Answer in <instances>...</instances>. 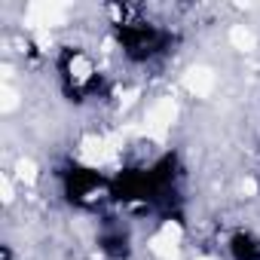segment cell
<instances>
[{
	"label": "cell",
	"instance_id": "6da1fadb",
	"mask_svg": "<svg viewBox=\"0 0 260 260\" xmlns=\"http://www.w3.org/2000/svg\"><path fill=\"white\" fill-rule=\"evenodd\" d=\"M110 205L132 214H156L181 220L184 211V162L178 150H162L150 162L122 166L110 175Z\"/></svg>",
	"mask_w": 260,
	"mask_h": 260
},
{
	"label": "cell",
	"instance_id": "7a4b0ae2",
	"mask_svg": "<svg viewBox=\"0 0 260 260\" xmlns=\"http://www.w3.org/2000/svg\"><path fill=\"white\" fill-rule=\"evenodd\" d=\"M107 16L113 46L132 68H153L181 46V34L172 25L144 16L141 7H107Z\"/></svg>",
	"mask_w": 260,
	"mask_h": 260
},
{
	"label": "cell",
	"instance_id": "3957f363",
	"mask_svg": "<svg viewBox=\"0 0 260 260\" xmlns=\"http://www.w3.org/2000/svg\"><path fill=\"white\" fill-rule=\"evenodd\" d=\"M55 187L58 199L74 211H101V205L110 202V175L83 159L55 166Z\"/></svg>",
	"mask_w": 260,
	"mask_h": 260
},
{
	"label": "cell",
	"instance_id": "277c9868",
	"mask_svg": "<svg viewBox=\"0 0 260 260\" xmlns=\"http://www.w3.org/2000/svg\"><path fill=\"white\" fill-rule=\"evenodd\" d=\"M55 80L61 95L71 104H89L104 95V74L98 61L83 46H58L55 52Z\"/></svg>",
	"mask_w": 260,
	"mask_h": 260
},
{
	"label": "cell",
	"instance_id": "5b68a950",
	"mask_svg": "<svg viewBox=\"0 0 260 260\" xmlns=\"http://www.w3.org/2000/svg\"><path fill=\"white\" fill-rule=\"evenodd\" d=\"M95 245L107 260H132V254H135L132 230H128L119 217H110V220L101 223V230L95 236Z\"/></svg>",
	"mask_w": 260,
	"mask_h": 260
},
{
	"label": "cell",
	"instance_id": "8992f818",
	"mask_svg": "<svg viewBox=\"0 0 260 260\" xmlns=\"http://www.w3.org/2000/svg\"><path fill=\"white\" fill-rule=\"evenodd\" d=\"M226 260H260V233L251 226H236L223 239Z\"/></svg>",
	"mask_w": 260,
	"mask_h": 260
},
{
	"label": "cell",
	"instance_id": "52a82bcc",
	"mask_svg": "<svg viewBox=\"0 0 260 260\" xmlns=\"http://www.w3.org/2000/svg\"><path fill=\"white\" fill-rule=\"evenodd\" d=\"M0 260H16V251L10 242H4V248H0Z\"/></svg>",
	"mask_w": 260,
	"mask_h": 260
}]
</instances>
